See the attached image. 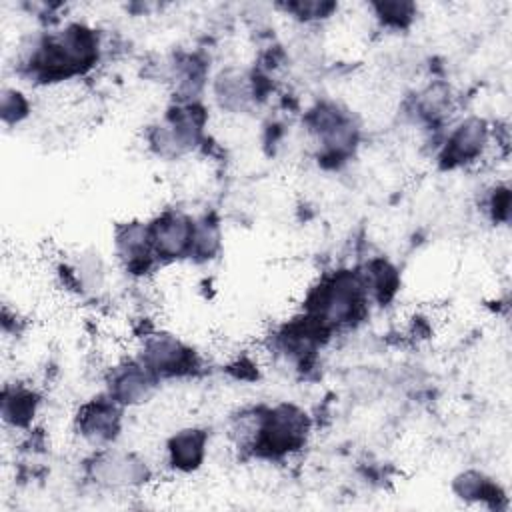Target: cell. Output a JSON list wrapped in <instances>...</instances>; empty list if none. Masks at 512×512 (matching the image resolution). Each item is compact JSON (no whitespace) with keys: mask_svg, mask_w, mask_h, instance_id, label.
<instances>
[{"mask_svg":"<svg viewBox=\"0 0 512 512\" xmlns=\"http://www.w3.org/2000/svg\"><path fill=\"white\" fill-rule=\"evenodd\" d=\"M100 40L96 30L72 22L56 32L38 36L24 58L30 74L44 82L64 80L94 66Z\"/></svg>","mask_w":512,"mask_h":512,"instance_id":"cell-1","label":"cell"},{"mask_svg":"<svg viewBox=\"0 0 512 512\" xmlns=\"http://www.w3.org/2000/svg\"><path fill=\"white\" fill-rule=\"evenodd\" d=\"M368 298L360 272L338 270L310 292L304 316L330 334L336 328L356 324L366 312Z\"/></svg>","mask_w":512,"mask_h":512,"instance_id":"cell-2","label":"cell"},{"mask_svg":"<svg viewBox=\"0 0 512 512\" xmlns=\"http://www.w3.org/2000/svg\"><path fill=\"white\" fill-rule=\"evenodd\" d=\"M308 434V414L294 404H278L256 410V424L248 448L266 458H282L304 448Z\"/></svg>","mask_w":512,"mask_h":512,"instance_id":"cell-3","label":"cell"},{"mask_svg":"<svg viewBox=\"0 0 512 512\" xmlns=\"http://www.w3.org/2000/svg\"><path fill=\"white\" fill-rule=\"evenodd\" d=\"M202 128L204 110L194 102H182L150 130V146L166 158L182 156L200 144Z\"/></svg>","mask_w":512,"mask_h":512,"instance_id":"cell-4","label":"cell"},{"mask_svg":"<svg viewBox=\"0 0 512 512\" xmlns=\"http://www.w3.org/2000/svg\"><path fill=\"white\" fill-rule=\"evenodd\" d=\"M88 476L104 490L128 492L144 486L152 472L148 464L132 452L100 448L88 462Z\"/></svg>","mask_w":512,"mask_h":512,"instance_id":"cell-5","label":"cell"},{"mask_svg":"<svg viewBox=\"0 0 512 512\" xmlns=\"http://www.w3.org/2000/svg\"><path fill=\"white\" fill-rule=\"evenodd\" d=\"M138 360L158 378H180L192 374L198 366L194 350L180 338L156 332L144 338Z\"/></svg>","mask_w":512,"mask_h":512,"instance_id":"cell-6","label":"cell"},{"mask_svg":"<svg viewBox=\"0 0 512 512\" xmlns=\"http://www.w3.org/2000/svg\"><path fill=\"white\" fill-rule=\"evenodd\" d=\"M194 226L196 220L180 210H166L156 216L148 224L150 244L156 260H176L190 256Z\"/></svg>","mask_w":512,"mask_h":512,"instance_id":"cell-7","label":"cell"},{"mask_svg":"<svg viewBox=\"0 0 512 512\" xmlns=\"http://www.w3.org/2000/svg\"><path fill=\"white\" fill-rule=\"evenodd\" d=\"M158 384L160 380L136 358L110 368L106 394L122 408H134L146 404L154 396Z\"/></svg>","mask_w":512,"mask_h":512,"instance_id":"cell-8","label":"cell"},{"mask_svg":"<svg viewBox=\"0 0 512 512\" xmlns=\"http://www.w3.org/2000/svg\"><path fill=\"white\" fill-rule=\"evenodd\" d=\"M122 426V406L108 394L88 400L76 414L78 434L94 448H106Z\"/></svg>","mask_w":512,"mask_h":512,"instance_id":"cell-9","label":"cell"},{"mask_svg":"<svg viewBox=\"0 0 512 512\" xmlns=\"http://www.w3.org/2000/svg\"><path fill=\"white\" fill-rule=\"evenodd\" d=\"M490 140L488 124L482 118H466L462 120L446 138V144L440 152V162L446 168L466 166L470 162H476Z\"/></svg>","mask_w":512,"mask_h":512,"instance_id":"cell-10","label":"cell"},{"mask_svg":"<svg viewBox=\"0 0 512 512\" xmlns=\"http://www.w3.org/2000/svg\"><path fill=\"white\" fill-rule=\"evenodd\" d=\"M208 452V432L204 428L178 430L166 444V458L176 472H194L202 466Z\"/></svg>","mask_w":512,"mask_h":512,"instance_id":"cell-11","label":"cell"},{"mask_svg":"<svg viewBox=\"0 0 512 512\" xmlns=\"http://www.w3.org/2000/svg\"><path fill=\"white\" fill-rule=\"evenodd\" d=\"M116 250L124 266L134 274L148 270L156 262V256L150 244L148 224H142V222H128L118 230Z\"/></svg>","mask_w":512,"mask_h":512,"instance_id":"cell-12","label":"cell"},{"mask_svg":"<svg viewBox=\"0 0 512 512\" xmlns=\"http://www.w3.org/2000/svg\"><path fill=\"white\" fill-rule=\"evenodd\" d=\"M252 80L254 78L236 68L220 72L214 82L218 104L230 112H244L256 98V84Z\"/></svg>","mask_w":512,"mask_h":512,"instance_id":"cell-13","label":"cell"},{"mask_svg":"<svg viewBox=\"0 0 512 512\" xmlns=\"http://www.w3.org/2000/svg\"><path fill=\"white\" fill-rule=\"evenodd\" d=\"M38 410V396L24 384H6L2 390V418L12 428L32 424Z\"/></svg>","mask_w":512,"mask_h":512,"instance_id":"cell-14","label":"cell"},{"mask_svg":"<svg viewBox=\"0 0 512 512\" xmlns=\"http://www.w3.org/2000/svg\"><path fill=\"white\" fill-rule=\"evenodd\" d=\"M454 490L460 498L464 500H478V502H486V500H494L500 496L498 488L480 472L476 470H468L462 472L456 480H454Z\"/></svg>","mask_w":512,"mask_h":512,"instance_id":"cell-15","label":"cell"},{"mask_svg":"<svg viewBox=\"0 0 512 512\" xmlns=\"http://www.w3.org/2000/svg\"><path fill=\"white\" fill-rule=\"evenodd\" d=\"M218 248H220V228H218V224L208 220V218L196 220L194 240H192V248H190L188 258L208 260V258H214Z\"/></svg>","mask_w":512,"mask_h":512,"instance_id":"cell-16","label":"cell"},{"mask_svg":"<svg viewBox=\"0 0 512 512\" xmlns=\"http://www.w3.org/2000/svg\"><path fill=\"white\" fill-rule=\"evenodd\" d=\"M374 10V14L380 18L382 24L392 26V28H402L406 26L414 14H416V6L412 2H374L370 6Z\"/></svg>","mask_w":512,"mask_h":512,"instance_id":"cell-17","label":"cell"},{"mask_svg":"<svg viewBox=\"0 0 512 512\" xmlns=\"http://www.w3.org/2000/svg\"><path fill=\"white\" fill-rule=\"evenodd\" d=\"M0 112H2L4 124H18L20 120H24L28 116L30 102L20 90L6 86L2 90V98H0Z\"/></svg>","mask_w":512,"mask_h":512,"instance_id":"cell-18","label":"cell"},{"mask_svg":"<svg viewBox=\"0 0 512 512\" xmlns=\"http://www.w3.org/2000/svg\"><path fill=\"white\" fill-rule=\"evenodd\" d=\"M284 8L302 20H318V18L330 16V12L336 10V4L312 0V2H292V4H286Z\"/></svg>","mask_w":512,"mask_h":512,"instance_id":"cell-19","label":"cell"},{"mask_svg":"<svg viewBox=\"0 0 512 512\" xmlns=\"http://www.w3.org/2000/svg\"><path fill=\"white\" fill-rule=\"evenodd\" d=\"M490 212H492L494 220H508V212H510V192H508V188L494 190V194L490 198Z\"/></svg>","mask_w":512,"mask_h":512,"instance_id":"cell-20","label":"cell"}]
</instances>
